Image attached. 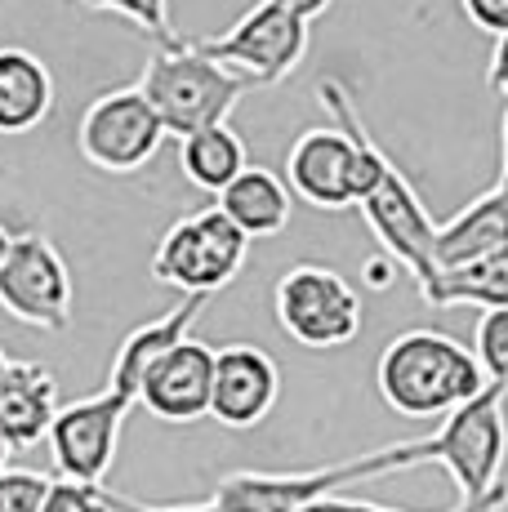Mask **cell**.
I'll list each match as a JSON object with an SVG mask.
<instances>
[{
    "label": "cell",
    "mask_w": 508,
    "mask_h": 512,
    "mask_svg": "<svg viewBox=\"0 0 508 512\" xmlns=\"http://www.w3.org/2000/svg\"><path fill=\"white\" fill-rule=\"evenodd\" d=\"M464 5V14H468V23L473 27H482L486 36H508V0H459Z\"/></svg>",
    "instance_id": "obj_27"
},
{
    "label": "cell",
    "mask_w": 508,
    "mask_h": 512,
    "mask_svg": "<svg viewBox=\"0 0 508 512\" xmlns=\"http://www.w3.org/2000/svg\"><path fill=\"white\" fill-rule=\"evenodd\" d=\"M272 5H281V9H286V14L304 18V23L312 27V23H317L321 14H326L330 5H335V0H272Z\"/></svg>",
    "instance_id": "obj_31"
},
{
    "label": "cell",
    "mask_w": 508,
    "mask_h": 512,
    "mask_svg": "<svg viewBox=\"0 0 508 512\" xmlns=\"http://www.w3.org/2000/svg\"><path fill=\"white\" fill-rule=\"evenodd\" d=\"M41 512H112V499H107L103 486H85V481L58 477V481H50V495H45Z\"/></svg>",
    "instance_id": "obj_25"
},
{
    "label": "cell",
    "mask_w": 508,
    "mask_h": 512,
    "mask_svg": "<svg viewBox=\"0 0 508 512\" xmlns=\"http://www.w3.org/2000/svg\"><path fill=\"white\" fill-rule=\"evenodd\" d=\"M192 45L201 49L205 58L223 63L228 72L246 76L254 90L263 85H281L308 54V41H312V27L304 18L286 14L281 5L272 0H259L254 9L237 18L228 32L219 36H188Z\"/></svg>",
    "instance_id": "obj_6"
},
{
    "label": "cell",
    "mask_w": 508,
    "mask_h": 512,
    "mask_svg": "<svg viewBox=\"0 0 508 512\" xmlns=\"http://www.w3.org/2000/svg\"><path fill=\"white\" fill-rule=\"evenodd\" d=\"M139 406L134 397L121 392H99V397H81L58 406L50 428V455L67 481H85V486H103V477L116 464V446H121V428L130 410Z\"/></svg>",
    "instance_id": "obj_11"
},
{
    "label": "cell",
    "mask_w": 508,
    "mask_h": 512,
    "mask_svg": "<svg viewBox=\"0 0 508 512\" xmlns=\"http://www.w3.org/2000/svg\"><path fill=\"white\" fill-rule=\"evenodd\" d=\"M246 165H250L246 143H241V134L232 130V125H210V130L188 134V139L179 143V170L197 192L219 196Z\"/></svg>",
    "instance_id": "obj_20"
},
{
    "label": "cell",
    "mask_w": 508,
    "mask_h": 512,
    "mask_svg": "<svg viewBox=\"0 0 508 512\" xmlns=\"http://www.w3.org/2000/svg\"><path fill=\"white\" fill-rule=\"evenodd\" d=\"M9 455H14V450H9V446H5V441H0V472H5V468H9Z\"/></svg>",
    "instance_id": "obj_34"
},
{
    "label": "cell",
    "mask_w": 508,
    "mask_h": 512,
    "mask_svg": "<svg viewBox=\"0 0 508 512\" xmlns=\"http://www.w3.org/2000/svg\"><path fill=\"white\" fill-rule=\"evenodd\" d=\"M473 357L482 366L486 383L508 388V308H491L473 326Z\"/></svg>",
    "instance_id": "obj_22"
},
{
    "label": "cell",
    "mask_w": 508,
    "mask_h": 512,
    "mask_svg": "<svg viewBox=\"0 0 508 512\" xmlns=\"http://www.w3.org/2000/svg\"><path fill=\"white\" fill-rule=\"evenodd\" d=\"M357 210H361V219H366L370 236L379 241V250L415 277L419 294L442 277V272H437V223L393 161H388L384 179L375 183V192L357 201Z\"/></svg>",
    "instance_id": "obj_10"
},
{
    "label": "cell",
    "mask_w": 508,
    "mask_h": 512,
    "mask_svg": "<svg viewBox=\"0 0 508 512\" xmlns=\"http://www.w3.org/2000/svg\"><path fill=\"white\" fill-rule=\"evenodd\" d=\"M165 139L170 134L152 112V103L139 94V85L99 94L85 107L81 130H76L81 156L103 174H139L161 152Z\"/></svg>",
    "instance_id": "obj_9"
},
{
    "label": "cell",
    "mask_w": 508,
    "mask_h": 512,
    "mask_svg": "<svg viewBox=\"0 0 508 512\" xmlns=\"http://www.w3.org/2000/svg\"><path fill=\"white\" fill-rule=\"evenodd\" d=\"M214 205H219L250 241L286 232L290 214H295V196H290L286 179H277V174L263 170V165H246L237 179L214 196Z\"/></svg>",
    "instance_id": "obj_19"
},
{
    "label": "cell",
    "mask_w": 508,
    "mask_h": 512,
    "mask_svg": "<svg viewBox=\"0 0 508 512\" xmlns=\"http://www.w3.org/2000/svg\"><path fill=\"white\" fill-rule=\"evenodd\" d=\"M272 312L277 326L299 343V348H344L361 334V299L357 290L321 263H299L272 290Z\"/></svg>",
    "instance_id": "obj_7"
},
{
    "label": "cell",
    "mask_w": 508,
    "mask_h": 512,
    "mask_svg": "<svg viewBox=\"0 0 508 512\" xmlns=\"http://www.w3.org/2000/svg\"><path fill=\"white\" fill-rule=\"evenodd\" d=\"M486 81H491V90H500L508 98V36H500L491 49V67H486Z\"/></svg>",
    "instance_id": "obj_29"
},
{
    "label": "cell",
    "mask_w": 508,
    "mask_h": 512,
    "mask_svg": "<svg viewBox=\"0 0 508 512\" xmlns=\"http://www.w3.org/2000/svg\"><path fill=\"white\" fill-rule=\"evenodd\" d=\"M504 383H486L482 397L451 410L442 428L419 441H406V464H437L455 481L459 504H477L504 481L508 459V423H504Z\"/></svg>",
    "instance_id": "obj_3"
},
{
    "label": "cell",
    "mask_w": 508,
    "mask_h": 512,
    "mask_svg": "<svg viewBox=\"0 0 508 512\" xmlns=\"http://www.w3.org/2000/svg\"><path fill=\"white\" fill-rule=\"evenodd\" d=\"M58 85L32 49L0 45V134H32L54 116Z\"/></svg>",
    "instance_id": "obj_17"
},
{
    "label": "cell",
    "mask_w": 508,
    "mask_h": 512,
    "mask_svg": "<svg viewBox=\"0 0 508 512\" xmlns=\"http://www.w3.org/2000/svg\"><path fill=\"white\" fill-rule=\"evenodd\" d=\"M107 499H112V512H219L214 504H170V508H152V504H134V499H125V495H112V490H107Z\"/></svg>",
    "instance_id": "obj_28"
},
{
    "label": "cell",
    "mask_w": 508,
    "mask_h": 512,
    "mask_svg": "<svg viewBox=\"0 0 508 512\" xmlns=\"http://www.w3.org/2000/svg\"><path fill=\"white\" fill-rule=\"evenodd\" d=\"M508 245V183L473 196L451 223H437V272H459Z\"/></svg>",
    "instance_id": "obj_16"
},
{
    "label": "cell",
    "mask_w": 508,
    "mask_h": 512,
    "mask_svg": "<svg viewBox=\"0 0 508 512\" xmlns=\"http://www.w3.org/2000/svg\"><path fill=\"white\" fill-rule=\"evenodd\" d=\"M393 472H406L402 446L370 450V455L312 472H228L214 486L210 504L219 512H304L317 499H330L348 486H361V481L393 477Z\"/></svg>",
    "instance_id": "obj_4"
},
{
    "label": "cell",
    "mask_w": 508,
    "mask_h": 512,
    "mask_svg": "<svg viewBox=\"0 0 508 512\" xmlns=\"http://www.w3.org/2000/svg\"><path fill=\"white\" fill-rule=\"evenodd\" d=\"M281 397V370L254 343H228L214 348V392H210V419L232 432L259 428L272 415Z\"/></svg>",
    "instance_id": "obj_13"
},
{
    "label": "cell",
    "mask_w": 508,
    "mask_h": 512,
    "mask_svg": "<svg viewBox=\"0 0 508 512\" xmlns=\"http://www.w3.org/2000/svg\"><path fill=\"white\" fill-rule=\"evenodd\" d=\"M214 392V348L201 339H183L143 374L139 406L161 423H197L210 419Z\"/></svg>",
    "instance_id": "obj_14"
},
{
    "label": "cell",
    "mask_w": 508,
    "mask_h": 512,
    "mask_svg": "<svg viewBox=\"0 0 508 512\" xmlns=\"http://www.w3.org/2000/svg\"><path fill=\"white\" fill-rule=\"evenodd\" d=\"M286 187L312 210L357 205V134L339 121L304 130L286 152Z\"/></svg>",
    "instance_id": "obj_12"
},
{
    "label": "cell",
    "mask_w": 508,
    "mask_h": 512,
    "mask_svg": "<svg viewBox=\"0 0 508 512\" xmlns=\"http://www.w3.org/2000/svg\"><path fill=\"white\" fill-rule=\"evenodd\" d=\"M500 139H504V152H500V183H508V112H504V125H500Z\"/></svg>",
    "instance_id": "obj_32"
},
{
    "label": "cell",
    "mask_w": 508,
    "mask_h": 512,
    "mask_svg": "<svg viewBox=\"0 0 508 512\" xmlns=\"http://www.w3.org/2000/svg\"><path fill=\"white\" fill-rule=\"evenodd\" d=\"M58 415V379L41 361H9L0 379V441L9 450H32L50 441Z\"/></svg>",
    "instance_id": "obj_15"
},
{
    "label": "cell",
    "mask_w": 508,
    "mask_h": 512,
    "mask_svg": "<svg viewBox=\"0 0 508 512\" xmlns=\"http://www.w3.org/2000/svg\"><path fill=\"white\" fill-rule=\"evenodd\" d=\"M205 308H210V299H205V294H188V299H183L179 308H170L165 317H156V321H148V326H139V330L125 334V343L116 348L112 379H107V388L121 392V397L139 401L143 374H148L170 348H179L183 339H192V326H197V317H201Z\"/></svg>",
    "instance_id": "obj_18"
},
{
    "label": "cell",
    "mask_w": 508,
    "mask_h": 512,
    "mask_svg": "<svg viewBox=\"0 0 508 512\" xmlns=\"http://www.w3.org/2000/svg\"><path fill=\"white\" fill-rule=\"evenodd\" d=\"M428 308H508V245L495 254H486L482 263L459 272H442L424 290Z\"/></svg>",
    "instance_id": "obj_21"
},
{
    "label": "cell",
    "mask_w": 508,
    "mask_h": 512,
    "mask_svg": "<svg viewBox=\"0 0 508 512\" xmlns=\"http://www.w3.org/2000/svg\"><path fill=\"white\" fill-rule=\"evenodd\" d=\"M246 259H250V236L219 205H210V210L183 214L161 236V245L152 254V277L161 285H170V290H179L183 299L188 294L214 299L223 285H232L241 277Z\"/></svg>",
    "instance_id": "obj_5"
},
{
    "label": "cell",
    "mask_w": 508,
    "mask_h": 512,
    "mask_svg": "<svg viewBox=\"0 0 508 512\" xmlns=\"http://www.w3.org/2000/svg\"><path fill=\"white\" fill-rule=\"evenodd\" d=\"M50 495V477L36 468H5L0 472V512H41Z\"/></svg>",
    "instance_id": "obj_24"
},
{
    "label": "cell",
    "mask_w": 508,
    "mask_h": 512,
    "mask_svg": "<svg viewBox=\"0 0 508 512\" xmlns=\"http://www.w3.org/2000/svg\"><path fill=\"white\" fill-rule=\"evenodd\" d=\"M9 245H14V232L0 223V263H5V254H9Z\"/></svg>",
    "instance_id": "obj_33"
},
{
    "label": "cell",
    "mask_w": 508,
    "mask_h": 512,
    "mask_svg": "<svg viewBox=\"0 0 508 512\" xmlns=\"http://www.w3.org/2000/svg\"><path fill=\"white\" fill-rule=\"evenodd\" d=\"M508 508V481L491 490L486 499H477V504H455L451 512H500ZM304 512H397V508H379V504H361V499H344V495H330V499H317L312 508Z\"/></svg>",
    "instance_id": "obj_26"
},
{
    "label": "cell",
    "mask_w": 508,
    "mask_h": 512,
    "mask_svg": "<svg viewBox=\"0 0 508 512\" xmlns=\"http://www.w3.org/2000/svg\"><path fill=\"white\" fill-rule=\"evenodd\" d=\"M375 388L402 419H446L486 392L473 348L442 330H402L375 366Z\"/></svg>",
    "instance_id": "obj_1"
},
{
    "label": "cell",
    "mask_w": 508,
    "mask_h": 512,
    "mask_svg": "<svg viewBox=\"0 0 508 512\" xmlns=\"http://www.w3.org/2000/svg\"><path fill=\"white\" fill-rule=\"evenodd\" d=\"M0 312L45 334H63L72 326V272L50 236H14L0 263Z\"/></svg>",
    "instance_id": "obj_8"
},
{
    "label": "cell",
    "mask_w": 508,
    "mask_h": 512,
    "mask_svg": "<svg viewBox=\"0 0 508 512\" xmlns=\"http://www.w3.org/2000/svg\"><path fill=\"white\" fill-rule=\"evenodd\" d=\"M76 5L94 9V14H121L125 23L148 32L156 45L179 41V32H174V23H170V0H76Z\"/></svg>",
    "instance_id": "obj_23"
},
{
    "label": "cell",
    "mask_w": 508,
    "mask_h": 512,
    "mask_svg": "<svg viewBox=\"0 0 508 512\" xmlns=\"http://www.w3.org/2000/svg\"><path fill=\"white\" fill-rule=\"evenodd\" d=\"M5 374H9V352L0 348V379H5Z\"/></svg>",
    "instance_id": "obj_35"
},
{
    "label": "cell",
    "mask_w": 508,
    "mask_h": 512,
    "mask_svg": "<svg viewBox=\"0 0 508 512\" xmlns=\"http://www.w3.org/2000/svg\"><path fill=\"white\" fill-rule=\"evenodd\" d=\"M254 90L246 76L228 72L223 63L205 58L188 36L170 45H156L143 63L139 76V94L152 103V112L161 116L165 134L174 139H188V134H201L210 125H228L232 107L241 103Z\"/></svg>",
    "instance_id": "obj_2"
},
{
    "label": "cell",
    "mask_w": 508,
    "mask_h": 512,
    "mask_svg": "<svg viewBox=\"0 0 508 512\" xmlns=\"http://www.w3.org/2000/svg\"><path fill=\"white\" fill-rule=\"evenodd\" d=\"M393 272H397V263L388 259V254H375V259H366L361 277H366L370 290H388V285H393Z\"/></svg>",
    "instance_id": "obj_30"
}]
</instances>
